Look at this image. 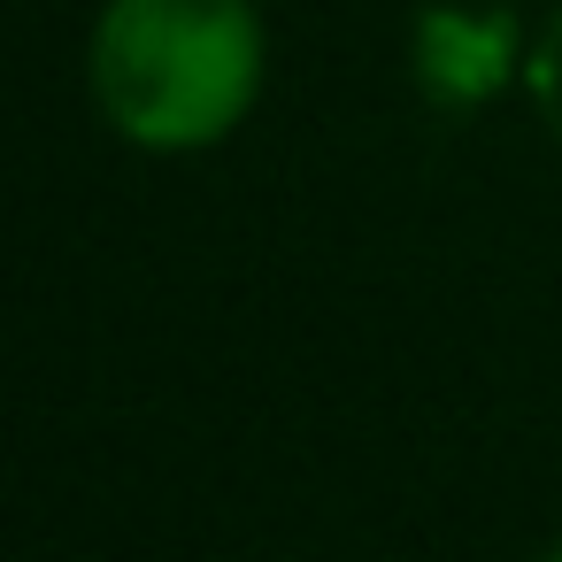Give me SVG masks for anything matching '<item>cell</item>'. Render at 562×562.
I'll list each match as a JSON object with an SVG mask.
<instances>
[{
	"label": "cell",
	"instance_id": "obj_1",
	"mask_svg": "<svg viewBox=\"0 0 562 562\" xmlns=\"http://www.w3.org/2000/svg\"><path fill=\"white\" fill-rule=\"evenodd\" d=\"M262 86L255 0H109L93 32L101 116L155 155L216 147Z\"/></svg>",
	"mask_w": 562,
	"mask_h": 562
},
{
	"label": "cell",
	"instance_id": "obj_2",
	"mask_svg": "<svg viewBox=\"0 0 562 562\" xmlns=\"http://www.w3.org/2000/svg\"><path fill=\"white\" fill-rule=\"evenodd\" d=\"M516 63V32L508 16H477V9H431L416 24V78L431 101L447 109H477L485 93H501Z\"/></svg>",
	"mask_w": 562,
	"mask_h": 562
},
{
	"label": "cell",
	"instance_id": "obj_4",
	"mask_svg": "<svg viewBox=\"0 0 562 562\" xmlns=\"http://www.w3.org/2000/svg\"><path fill=\"white\" fill-rule=\"evenodd\" d=\"M554 562H562V554H554Z\"/></svg>",
	"mask_w": 562,
	"mask_h": 562
},
{
	"label": "cell",
	"instance_id": "obj_3",
	"mask_svg": "<svg viewBox=\"0 0 562 562\" xmlns=\"http://www.w3.org/2000/svg\"><path fill=\"white\" fill-rule=\"evenodd\" d=\"M524 86H531V109H539V124L554 132V147H562V9L539 24V40L524 47Z\"/></svg>",
	"mask_w": 562,
	"mask_h": 562
}]
</instances>
